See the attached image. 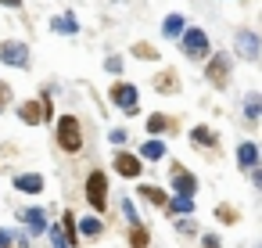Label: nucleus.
I'll use <instances>...</instances> for the list:
<instances>
[{"label":"nucleus","instance_id":"obj_5","mask_svg":"<svg viewBox=\"0 0 262 248\" xmlns=\"http://www.w3.org/2000/svg\"><path fill=\"white\" fill-rule=\"evenodd\" d=\"M112 97H115V105H122L126 112H137V90H133V87H126V83H122V87H115V90H112Z\"/></svg>","mask_w":262,"mask_h":248},{"label":"nucleus","instance_id":"obj_11","mask_svg":"<svg viewBox=\"0 0 262 248\" xmlns=\"http://www.w3.org/2000/svg\"><path fill=\"white\" fill-rule=\"evenodd\" d=\"M15 187H18V191H33V194H36V191L43 187V180H40L36 173H33V176L26 173V176H18V180H15Z\"/></svg>","mask_w":262,"mask_h":248},{"label":"nucleus","instance_id":"obj_3","mask_svg":"<svg viewBox=\"0 0 262 248\" xmlns=\"http://www.w3.org/2000/svg\"><path fill=\"white\" fill-rule=\"evenodd\" d=\"M0 61H8V65H15V69H26V65H29L26 44H0Z\"/></svg>","mask_w":262,"mask_h":248},{"label":"nucleus","instance_id":"obj_22","mask_svg":"<svg viewBox=\"0 0 262 248\" xmlns=\"http://www.w3.org/2000/svg\"><path fill=\"white\" fill-rule=\"evenodd\" d=\"M137 54H140V58H155V47H147V44H137Z\"/></svg>","mask_w":262,"mask_h":248},{"label":"nucleus","instance_id":"obj_9","mask_svg":"<svg viewBox=\"0 0 262 248\" xmlns=\"http://www.w3.org/2000/svg\"><path fill=\"white\" fill-rule=\"evenodd\" d=\"M22 219L29 223V230H33V234H40V230L47 226V219H43V209H26V212H22Z\"/></svg>","mask_w":262,"mask_h":248},{"label":"nucleus","instance_id":"obj_24","mask_svg":"<svg viewBox=\"0 0 262 248\" xmlns=\"http://www.w3.org/2000/svg\"><path fill=\"white\" fill-rule=\"evenodd\" d=\"M11 241H15V237H11V234H8V230H0V248H15V244H11Z\"/></svg>","mask_w":262,"mask_h":248},{"label":"nucleus","instance_id":"obj_21","mask_svg":"<svg viewBox=\"0 0 262 248\" xmlns=\"http://www.w3.org/2000/svg\"><path fill=\"white\" fill-rule=\"evenodd\" d=\"M51 241H54V244H58V248H65V244H69V241H65V237H61V226H51Z\"/></svg>","mask_w":262,"mask_h":248},{"label":"nucleus","instance_id":"obj_17","mask_svg":"<svg viewBox=\"0 0 262 248\" xmlns=\"http://www.w3.org/2000/svg\"><path fill=\"white\" fill-rule=\"evenodd\" d=\"M147 130H151V133H162V130H165V115H151V119H147Z\"/></svg>","mask_w":262,"mask_h":248},{"label":"nucleus","instance_id":"obj_27","mask_svg":"<svg viewBox=\"0 0 262 248\" xmlns=\"http://www.w3.org/2000/svg\"><path fill=\"white\" fill-rule=\"evenodd\" d=\"M4 4H11V8H18V4H22V0H4Z\"/></svg>","mask_w":262,"mask_h":248},{"label":"nucleus","instance_id":"obj_16","mask_svg":"<svg viewBox=\"0 0 262 248\" xmlns=\"http://www.w3.org/2000/svg\"><path fill=\"white\" fill-rule=\"evenodd\" d=\"M22 119H26V122H36V119H40V108H36V105H22Z\"/></svg>","mask_w":262,"mask_h":248},{"label":"nucleus","instance_id":"obj_1","mask_svg":"<svg viewBox=\"0 0 262 248\" xmlns=\"http://www.w3.org/2000/svg\"><path fill=\"white\" fill-rule=\"evenodd\" d=\"M58 140H61V148H65V151H79V148H83V137H79V122H76L72 115H65V119L58 122Z\"/></svg>","mask_w":262,"mask_h":248},{"label":"nucleus","instance_id":"obj_8","mask_svg":"<svg viewBox=\"0 0 262 248\" xmlns=\"http://www.w3.org/2000/svg\"><path fill=\"white\" fill-rule=\"evenodd\" d=\"M226 65H230V58H226V54H215V58H212V69H208V76H212L215 83H226Z\"/></svg>","mask_w":262,"mask_h":248},{"label":"nucleus","instance_id":"obj_15","mask_svg":"<svg viewBox=\"0 0 262 248\" xmlns=\"http://www.w3.org/2000/svg\"><path fill=\"white\" fill-rule=\"evenodd\" d=\"M140 155H147V158L155 162V158H162V155H165V144H158V140H151V144H144V151H140Z\"/></svg>","mask_w":262,"mask_h":248},{"label":"nucleus","instance_id":"obj_19","mask_svg":"<svg viewBox=\"0 0 262 248\" xmlns=\"http://www.w3.org/2000/svg\"><path fill=\"white\" fill-rule=\"evenodd\" d=\"M133 248H147V234L140 226H133Z\"/></svg>","mask_w":262,"mask_h":248},{"label":"nucleus","instance_id":"obj_23","mask_svg":"<svg viewBox=\"0 0 262 248\" xmlns=\"http://www.w3.org/2000/svg\"><path fill=\"white\" fill-rule=\"evenodd\" d=\"M144 198H151V201H158V205L165 201V194H162V191H147V187H144Z\"/></svg>","mask_w":262,"mask_h":248},{"label":"nucleus","instance_id":"obj_14","mask_svg":"<svg viewBox=\"0 0 262 248\" xmlns=\"http://www.w3.org/2000/svg\"><path fill=\"white\" fill-rule=\"evenodd\" d=\"M79 234H86V237H97V234H101V219H90V216H86V219L79 223Z\"/></svg>","mask_w":262,"mask_h":248},{"label":"nucleus","instance_id":"obj_7","mask_svg":"<svg viewBox=\"0 0 262 248\" xmlns=\"http://www.w3.org/2000/svg\"><path fill=\"white\" fill-rule=\"evenodd\" d=\"M172 183H176V187H180V194H187V198H190V194H194V187H198V183H194V176H190L187 169H180V166L172 169Z\"/></svg>","mask_w":262,"mask_h":248},{"label":"nucleus","instance_id":"obj_4","mask_svg":"<svg viewBox=\"0 0 262 248\" xmlns=\"http://www.w3.org/2000/svg\"><path fill=\"white\" fill-rule=\"evenodd\" d=\"M183 47H187V54L201 58V54L208 51V36H205L201 29H187V33H183Z\"/></svg>","mask_w":262,"mask_h":248},{"label":"nucleus","instance_id":"obj_6","mask_svg":"<svg viewBox=\"0 0 262 248\" xmlns=\"http://www.w3.org/2000/svg\"><path fill=\"white\" fill-rule=\"evenodd\" d=\"M115 169H119L122 176H140V158H133V155H115Z\"/></svg>","mask_w":262,"mask_h":248},{"label":"nucleus","instance_id":"obj_26","mask_svg":"<svg viewBox=\"0 0 262 248\" xmlns=\"http://www.w3.org/2000/svg\"><path fill=\"white\" fill-rule=\"evenodd\" d=\"M8 94H11V90H8L4 83H0V108H4V105H8Z\"/></svg>","mask_w":262,"mask_h":248},{"label":"nucleus","instance_id":"obj_20","mask_svg":"<svg viewBox=\"0 0 262 248\" xmlns=\"http://www.w3.org/2000/svg\"><path fill=\"white\" fill-rule=\"evenodd\" d=\"M54 29H65V33H76V22H72V18H58V22H54Z\"/></svg>","mask_w":262,"mask_h":248},{"label":"nucleus","instance_id":"obj_25","mask_svg":"<svg viewBox=\"0 0 262 248\" xmlns=\"http://www.w3.org/2000/svg\"><path fill=\"white\" fill-rule=\"evenodd\" d=\"M201 248H219V237H212V234H208V237H205V244H201Z\"/></svg>","mask_w":262,"mask_h":248},{"label":"nucleus","instance_id":"obj_12","mask_svg":"<svg viewBox=\"0 0 262 248\" xmlns=\"http://www.w3.org/2000/svg\"><path fill=\"white\" fill-rule=\"evenodd\" d=\"M237 158H241V166H255V162H258V151H255V144H241Z\"/></svg>","mask_w":262,"mask_h":248},{"label":"nucleus","instance_id":"obj_13","mask_svg":"<svg viewBox=\"0 0 262 248\" xmlns=\"http://www.w3.org/2000/svg\"><path fill=\"white\" fill-rule=\"evenodd\" d=\"M180 33H183V18L180 15H169L165 18V36H180Z\"/></svg>","mask_w":262,"mask_h":248},{"label":"nucleus","instance_id":"obj_2","mask_svg":"<svg viewBox=\"0 0 262 248\" xmlns=\"http://www.w3.org/2000/svg\"><path fill=\"white\" fill-rule=\"evenodd\" d=\"M86 194H90L94 209L104 212V205H108V183H104V173H90V180H86Z\"/></svg>","mask_w":262,"mask_h":248},{"label":"nucleus","instance_id":"obj_18","mask_svg":"<svg viewBox=\"0 0 262 248\" xmlns=\"http://www.w3.org/2000/svg\"><path fill=\"white\" fill-rule=\"evenodd\" d=\"M172 212L187 216V212H190V198H187V194H183V198H176V201H172Z\"/></svg>","mask_w":262,"mask_h":248},{"label":"nucleus","instance_id":"obj_10","mask_svg":"<svg viewBox=\"0 0 262 248\" xmlns=\"http://www.w3.org/2000/svg\"><path fill=\"white\" fill-rule=\"evenodd\" d=\"M237 47H241V54H244V58H255V54H258V44H255V36H251V33H241V36H237Z\"/></svg>","mask_w":262,"mask_h":248}]
</instances>
